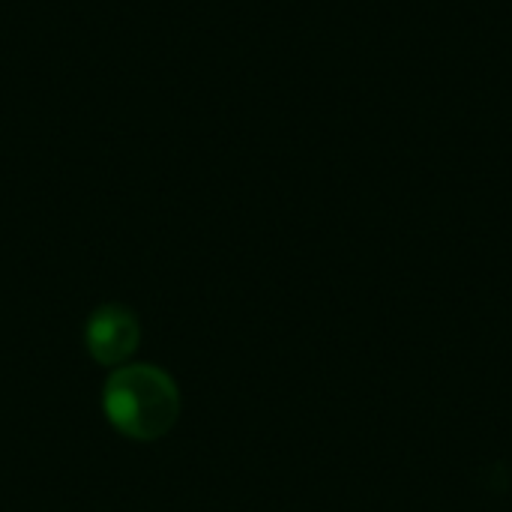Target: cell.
<instances>
[{
	"instance_id": "obj_1",
	"label": "cell",
	"mask_w": 512,
	"mask_h": 512,
	"mask_svg": "<svg viewBox=\"0 0 512 512\" xmlns=\"http://www.w3.org/2000/svg\"><path fill=\"white\" fill-rule=\"evenodd\" d=\"M108 423L132 441H156L180 417V393L156 366H120L102 396Z\"/></svg>"
},
{
	"instance_id": "obj_2",
	"label": "cell",
	"mask_w": 512,
	"mask_h": 512,
	"mask_svg": "<svg viewBox=\"0 0 512 512\" xmlns=\"http://www.w3.org/2000/svg\"><path fill=\"white\" fill-rule=\"evenodd\" d=\"M141 342V324L126 306H102L90 315L84 330V345L90 357L102 366H123Z\"/></svg>"
}]
</instances>
